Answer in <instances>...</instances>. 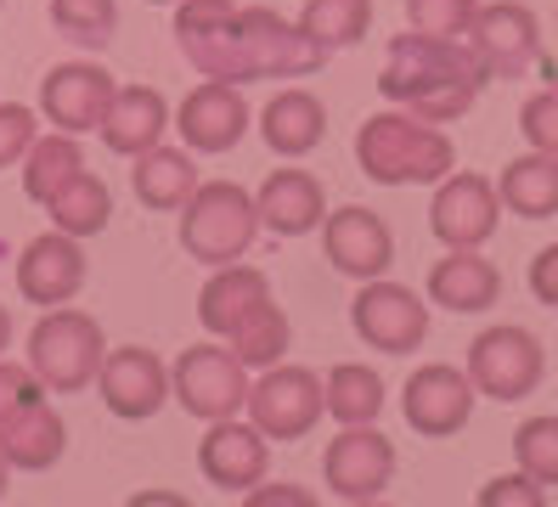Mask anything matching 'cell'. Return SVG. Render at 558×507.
I'll list each match as a JSON object with an SVG mask.
<instances>
[{
	"label": "cell",
	"mask_w": 558,
	"mask_h": 507,
	"mask_svg": "<svg viewBox=\"0 0 558 507\" xmlns=\"http://www.w3.org/2000/svg\"><path fill=\"white\" fill-rule=\"evenodd\" d=\"M423 293H429V304H440V311L480 316L502 299V270L480 249H446V259L429 265V288Z\"/></svg>",
	"instance_id": "cell-23"
},
{
	"label": "cell",
	"mask_w": 558,
	"mask_h": 507,
	"mask_svg": "<svg viewBox=\"0 0 558 507\" xmlns=\"http://www.w3.org/2000/svg\"><path fill=\"white\" fill-rule=\"evenodd\" d=\"M254 209H259V231L305 237V231H322L327 220V192L311 169H271L266 186L254 192Z\"/></svg>",
	"instance_id": "cell-21"
},
{
	"label": "cell",
	"mask_w": 558,
	"mask_h": 507,
	"mask_svg": "<svg viewBox=\"0 0 558 507\" xmlns=\"http://www.w3.org/2000/svg\"><path fill=\"white\" fill-rule=\"evenodd\" d=\"M85 169V147H80V135L69 130H51V135H35V147L23 153V192L46 209V197L62 192L74 176Z\"/></svg>",
	"instance_id": "cell-30"
},
{
	"label": "cell",
	"mask_w": 558,
	"mask_h": 507,
	"mask_svg": "<svg viewBox=\"0 0 558 507\" xmlns=\"http://www.w3.org/2000/svg\"><path fill=\"white\" fill-rule=\"evenodd\" d=\"M474 502L480 507H542L547 502V485L519 468V473H497V480H485Z\"/></svg>",
	"instance_id": "cell-39"
},
{
	"label": "cell",
	"mask_w": 558,
	"mask_h": 507,
	"mask_svg": "<svg viewBox=\"0 0 558 507\" xmlns=\"http://www.w3.org/2000/svg\"><path fill=\"white\" fill-rule=\"evenodd\" d=\"M248 124H254V113H248V101H243V85H232V80L192 85L186 101L175 108V130H181L186 153H204V158L232 153L243 135H248Z\"/></svg>",
	"instance_id": "cell-16"
},
{
	"label": "cell",
	"mask_w": 558,
	"mask_h": 507,
	"mask_svg": "<svg viewBox=\"0 0 558 507\" xmlns=\"http://www.w3.org/2000/svg\"><path fill=\"white\" fill-rule=\"evenodd\" d=\"M513 457L519 468L542 485H558V418H524L519 434H513Z\"/></svg>",
	"instance_id": "cell-35"
},
{
	"label": "cell",
	"mask_w": 558,
	"mask_h": 507,
	"mask_svg": "<svg viewBox=\"0 0 558 507\" xmlns=\"http://www.w3.org/2000/svg\"><path fill=\"white\" fill-rule=\"evenodd\" d=\"M40 395H46V384L35 378V372H28V361L17 366V361L0 355V428H7V423L23 412V406L40 400Z\"/></svg>",
	"instance_id": "cell-40"
},
{
	"label": "cell",
	"mask_w": 558,
	"mask_h": 507,
	"mask_svg": "<svg viewBox=\"0 0 558 507\" xmlns=\"http://www.w3.org/2000/svg\"><path fill=\"white\" fill-rule=\"evenodd\" d=\"M259 135H266V147L277 158H305L322 147V135H327V108H322V96L305 90V85H288L266 101V113H259Z\"/></svg>",
	"instance_id": "cell-24"
},
{
	"label": "cell",
	"mask_w": 558,
	"mask_h": 507,
	"mask_svg": "<svg viewBox=\"0 0 558 507\" xmlns=\"http://www.w3.org/2000/svg\"><path fill=\"white\" fill-rule=\"evenodd\" d=\"M519 130H524V142H531L536 153L558 158V90H536L531 101L519 108Z\"/></svg>",
	"instance_id": "cell-38"
},
{
	"label": "cell",
	"mask_w": 558,
	"mask_h": 507,
	"mask_svg": "<svg viewBox=\"0 0 558 507\" xmlns=\"http://www.w3.org/2000/svg\"><path fill=\"white\" fill-rule=\"evenodd\" d=\"M7 350H12V311L0 304V355H7Z\"/></svg>",
	"instance_id": "cell-44"
},
{
	"label": "cell",
	"mask_w": 558,
	"mask_h": 507,
	"mask_svg": "<svg viewBox=\"0 0 558 507\" xmlns=\"http://www.w3.org/2000/svg\"><path fill=\"white\" fill-rule=\"evenodd\" d=\"M96 389H102V406L124 423H147L163 412L170 400V366H163L153 350L142 345H119L102 355V372H96Z\"/></svg>",
	"instance_id": "cell-18"
},
{
	"label": "cell",
	"mask_w": 558,
	"mask_h": 507,
	"mask_svg": "<svg viewBox=\"0 0 558 507\" xmlns=\"http://www.w3.org/2000/svg\"><path fill=\"white\" fill-rule=\"evenodd\" d=\"M542 80L558 90V51H553V57H542Z\"/></svg>",
	"instance_id": "cell-45"
},
{
	"label": "cell",
	"mask_w": 558,
	"mask_h": 507,
	"mask_svg": "<svg viewBox=\"0 0 558 507\" xmlns=\"http://www.w3.org/2000/svg\"><path fill=\"white\" fill-rule=\"evenodd\" d=\"M497 197L519 220H553L558 215V158H547L536 147L524 158H508L497 176Z\"/></svg>",
	"instance_id": "cell-28"
},
{
	"label": "cell",
	"mask_w": 558,
	"mask_h": 507,
	"mask_svg": "<svg viewBox=\"0 0 558 507\" xmlns=\"http://www.w3.org/2000/svg\"><path fill=\"white\" fill-rule=\"evenodd\" d=\"M198 473H204L215 491L243 496V491H254V485L271 473V439L259 434L254 423L220 418V423H209V434L198 439Z\"/></svg>",
	"instance_id": "cell-19"
},
{
	"label": "cell",
	"mask_w": 558,
	"mask_h": 507,
	"mask_svg": "<svg viewBox=\"0 0 558 507\" xmlns=\"http://www.w3.org/2000/svg\"><path fill=\"white\" fill-rule=\"evenodd\" d=\"M259 299H271V277L259 265H243V259L215 265V277L198 293V322H204V333L226 338L238 327V316H248Z\"/></svg>",
	"instance_id": "cell-27"
},
{
	"label": "cell",
	"mask_w": 558,
	"mask_h": 507,
	"mask_svg": "<svg viewBox=\"0 0 558 507\" xmlns=\"http://www.w3.org/2000/svg\"><path fill=\"white\" fill-rule=\"evenodd\" d=\"M531 293L547 304V311H558V243L536 249V259H531Z\"/></svg>",
	"instance_id": "cell-41"
},
{
	"label": "cell",
	"mask_w": 558,
	"mask_h": 507,
	"mask_svg": "<svg viewBox=\"0 0 558 507\" xmlns=\"http://www.w3.org/2000/svg\"><path fill=\"white\" fill-rule=\"evenodd\" d=\"M243 46L254 62V80H305L316 68H327V46L300 23H288L271 7H243Z\"/></svg>",
	"instance_id": "cell-15"
},
{
	"label": "cell",
	"mask_w": 558,
	"mask_h": 507,
	"mask_svg": "<svg viewBox=\"0 0 558 507\" xmlns=\"http://www.w3.org/2000/svg\"><path fill=\"white\" fill-rule=\"evenodd\" d=\"M85 288V249L69 231H40L35 243L17 254V293L40 311H57V304H74Z\"/></svg>",
	"instance_id": "cell-20"
},
{
	"label": "cell",
	"mask_w": 558,
	"mask_h": 507,
	"mask_svg": "<svg viewBox=\"0 0 558 507\" xmlns=\"http://www.w3.org/2000/svg\"><path fill=\"white\" fill-rule=\"evenodd\" d=\"M113 90H119V80L102 62H57L40 80V119L69 135H90V130H102Z\"/></svg>",
	"instance_id": "cell-17"
},
{
	"label": "cell",
	"mask_w": 558,
	"mask_h": 507,
	"mask_svg": "<svg viewBox=\"0 0 558 507\" xmlns=\"http://www.w3.org/2000/svg\"><path fill=\"white\" fill-rule=\"evenodd\" d=\"M542 372H547V355H542V338L531 327H485L474 345H469V378L485 400H524V395H536L542 384Z\"/></svg>",
	"instance_id": "cell-10"
},
{
	"label": "cell",
	"mask_w": 558,
	"mask_h": 507,
	"mask_svg": "<svg viewBox=\"0 0 558 507\" xmlns=\"http://www.w3.org/2000/svg\"><path fill=\"white\" fill-rule=\"evenodd\" d=\"M248 423L266 434V439H305L322 418H327V395H322V378L311 366H293V361H277L266 366L259 378L248 384Z\"/></svg>",
	"instance_id": "cell-7"
},
{
	"label": "cell",
	"mask_w": 558,
	"mask_h": 507,
	"mask_svg": "<svg viewBox=\"0 0 558 507\" xmlns=\"http://www.w3.org/2000/svg\"><path fill=\"white\" fill-rule=\"evenodd\" d=\"M355 164L373 186H435L457 169V147L440 124L389 108L355 130Z\"/></svg>",
	"instance_id": "cell-2"
},
{
	"label": "cell",
	"mask_w": 558,
	"mask_h": 507,
	"mask_svg": "<svg viewBox=\"0 0 558 507\" xmlns=\"http://www.w3.org/2000/svg\"><path fill=\"white\" fill-rule=\"evenodd\" d=\"M7 485H12V462L0 457V496H7Z\"/></svg>",
	"instance_id": "cell-46"
},
{
	"label": "cell",
	"mask_w": 558,
	"mask_h": 507,
	"mask_svg": "<svg viewBox=\"0 0 558 507\" xmlns=\"http://www.w3.org/2000/svg\"><path fill=\"white\" fill-rule=\"evenodd\" d=\"M322 395H327V418L333 423H378L384 412V378L361 361H339L327 372Z\"/></svg>",
	"instance_id": "cell-32"
},
{
	"label": "cell",
	"mask_w": 558,
	"mask_h": 507,
	"mask_svg": "<svg viewBox=\"0 0 558 507\" xmlns=\"http://www.w3.org/2000/svg\"><path fill=\"white\" fill-rule=\"evenodd\" d=\"M243 502L248 507H316V491H305V485H266V480H259L254 491H243Z\"/></svg>",
	"instance_id": "cell-42"
},
{
	"label": "cell",
	"mask_w": 558,
	"mask_h": 507,
	"mask_svg": "<svg viewBox=\"0 0 558 507\" xmlns=\"http://www.w3.org/2000/svg\"><path fill=\"white\" fill-rule=\"evenodd\" d=\"M480 0H407V23L429 40H463Z\"/></svg>",
	"instance_id": "cell-36"
},
{
	"label": "cell",
	"mask_w": 558,
	"mask_h": 507,
	"mask_svg": "<svg viewBox=\"0 0 558 507\" xmlns=\"http://www.w3.org/2000/svg\"><path fill=\"white\" fill-rule=\"evenodd\" d=\"M226 345H232V355H238L248 372H266V366H277V361L288 355L293 327H288V316H282L277 299H259L248 316H238V327L226 333Z\"/></svg>",
	"instance_id": "cell-31"
},
{
	"label": "cell",
	"mask_w": 558,
	"mask_h": 507,
	"mask_svg": "<svg viewBox=\"0 0 558 507\" xmlns=\"http://www.w3.org/2000/svg\"><path fill=\"white\" fill-rule=\"evenodd\" d=\"M350 327H355V338L367 350L412 355L423 338H429V293L417 299V288H407V282L373 277V282H361L355 299H350Z\"/></svg>",
	"instance_id": "cell-8"
},
{
	"label": "cell",
	"mask_w": 558,
	"mask_h": 507,
	"mask_svg": "<svg viewBox=\"0 0 558 507\" xmlns=\"http://www.w3.org/2000/svg\"><path fill=\"white\" fill-rule=\"evenodd\" d=\"M378 90L389 108H407L429 124H451L463 119L480 90H485V68L469 51V40H429V34H396L384 57Z\"/></svg>",
	"instance_id": "cell-1"
},
{
	"label": "cell",
	"mask_w": 558,
	"mask_h": 507,
	"mask_svg": "<svg viewBox=\"0 0 558 507\" xmlns=\"http://www.w3.org/2000/svg\"><path fill=\"white\" fill-rule=\"evenodd\" d=\"M46 17H51V28L62 34V40H74L80 51H108L113 28H119L113 0H51Z\"/></svg>",
	"instance_id": "cell-33"
},
{
	"label": "cell",
	"mask_w": 558,
	"mask_h": 507,
	"mask_svg": "<svg viewBox=\"0 0 558 507\" xmlns=\"http://www.w3.org/2000/svg\"><path fill=\"white\" fill-rule=\"evenodd\" d=\"M322 480L339 502H378L396 485V439L378 423H339L322 451Z\"/></svg>",
	"instance_id": "cell-9"
},
{
	"label": "cell",
	"mask_w": 558,
	"mask_h": 507,
	"mask_svg": "<svg viewBox=\"0 0 558 507\" xmlns=\"http://www.w3.org/2000/svg\"><path fill=\"white\" fill-rule=\"evenodd\" d=\"M130 507H181V496H170V491H142V496H130Z\"/></svg>",
	"instance_id": "cell-43"
},
{
	"label": "cell",
	"mask_w": 558,
	"mask_h": 507,
	"mask_svg": "<svg viewBox=\"0 0 558 507\" xmlns=\"http://www.w3.org/2000/svg\"><path fill=\"white\" fill-rule=\"evenodd\" d=\"M300 28L316 34L327 51H344L373 28V0H305Z\"/></svg>",
	"instance_id": "cell-34"
},
{
	"label": "cell",
	"mask_w": 558,
	"mask_h": 507,
	"mask_svg": "<svg viewBox=\"0 0 558 507\" xmlns=\"http://www.w3.org/2000/svg\"><path fill=\"white\" fill-rule=\"evenodd\" d=\"M62 451H69V428H62L57 406L40 395L0 428V457L12 462V473H46Z\"/></svg>",
	"instance_id": "cell-25"
},
{
	"label": "cell",
	"mask_w": 558,
	"mask_h": 507,
	"mask_svg": "<svg viewBox=\"0 0 558 507\" xmlns=\"http://www.w3.org/2000/svg\"><path fill=\"white\" fill-rule=\"evenodd\" d=\"M102 355H108L102 322L90 311H74V304H57L28 327V372L46 384V395L90 389L96 372H102Z\"/></svg>",
	"instance_id": "cell-3"
},
{
	"label": "cell",
	"mask_w": 558,
	"mask_h": 507,
	"mask_svg": "<svg viewBox=\"0 0 558 507\" xmlns=\"http://www.w3.org/2000/svg\"><path fill=\"white\" fill-rule=\"evenodd\" d=\"M198 153H186V147H147L142 158H130L136 169H130V192H136L147 209L158 215H181V203L198 192V164H192Z\"/></svg>",
	"instance_id": "cell-26"
},
{
	"label": "cell",
	"mask_w": 558,
	"mask_h": 507,
	"mask_svg": "<svg viewBox=\"0 0 558 507\" xmlns=\"http://www.w3.org/2000/svg\"><path fill=\"white\" fill-rule=\"evenodd\" d=\"M248 366L232 355V345H186L170 366V400L186 418L198 423H220L238 418L248 406Z\"/></svg>",
	"instance_id": "cell-6"
},
{
	"label": "cell",
	"mask_w": 558,
	"mask_h": 507,
	"mask_svg": "<svg viewBox=\"0 0 558 507\" xmlns=\"http://www.w3.org/2000/svg\"><path fill=\"white\" fill-rule=\"evenodd\" d=\"M175 124V113H170V101H163V90L158 85H119L113 90V108H108V119H102V147L108 153H119V158H142L147 147H158L163 142V130Z\"/></svg>",
	"instance_id": "cell-22"
},
{
	"label": "cell",
	"mask_w": 558,
	"mask_h": 507,
	"mask_svg": "<svg viewBox=\"0 0 558 507\" xmlns=\"http://www.w3.org/2000/svg\"><path fill=\"white\" fill-rule=\"evenodd\" d=\"M322 254L339 277L373 282V277H389V265H396V231L367 203H344V209L322 220Z\"/></svg>",
	"instance_id": "cell-14"
},
{
	"label": "cell",
	"mask_w": 558,
	"mask_h": 507,
	"mask_svg": "<svg viewBox=\"0 0 558 507\" xmlns=\"http://www.w3.org/2000/svg\"><path fill=\"white\" fill-rule=\"evenodd\" d=\"M153 7H175V0H153Z\"/></svg>",
	"instance_id": "cell-47"
},
{
	"label": "cell",
	"mask_w": 558,
	"mask_h": 507,
	"mask_svg": "<svg viewBox=\"0 0 558 507\" xmlns=\"http://www.w3.org/2000/svg\"><path fill=\"white\" fill-rule=\"evenodd\" d=\"M474 378H469V366H451V361H429V366H417L407 389H401V418L423 434V439H451V434H463L469 418H474Z\"/></svg>",
	"instance_id": "cell-12"
},
{
	"label": "cell",
	"mask_w": 558,
	"mask_h": 507,
	"mask_svg": "<svg viewBox=\"0 0 558 507\" xmlns=\"http://www.w3.org/2000/svg\"><path fill=\"white\" fill-rule=\"evenodd\" d=\"M46 215H51L57 231H69V237H80V243H85V237H102V231H108V220H113V192H108L102 176L80 169L69 186L46 197Z\"/></svg>",
	"instance_id": "cell-29"
},
{
	"label": "cell",
	"mask_w": 558,
	"mask_h": 507,
	"mask_svg": "<svg viewBox=\"0 0 558 507\" xmlns=\"http://www.w3.org/2000/svg\"><path fill=\"white\" fill-rule=\"evenodd\" d=\"M238 12H243L238 0H175V46L204 80H232V85L254 80Z\"/></svg>",
	"instance_id": "cell-5"
},
{
	"label": "cell",
	"mask_w": 558,
	"mask_h": 507,
	"mask_svg": "<svg viewBox=\"0 0 558 507\" xmlns=\"http://www.w3.org/2000/svg\"><path fill=\"white\" fill-rule=\"evenodd\" d=\"M181 249L198 259V265H232L254 249L259 237V209H254V192H243L238 181H198L181 203Z\"/></svg>",
	"instance_id": "cell-4"
},
{
	"label": "cell",
	"mask_w": 558,
	"mask_h": 507,
	"mask_svg": "<svg viewBox=\"0 0 558 507\" xmlns=\"http://www.w3.org/2000/svg\"><path fill=\"white\" fill-rule=\"evenodd\" d=\"M463 40L480 57L485 80H519L542 62V23L524 0H490V7H480Z\"/></svg>",
	"instance_id": "cell-11"
},
{
	"label": "cell",
	"mask_w": 558,
	"mask_h": 507,
	"mask_svg": "<svg viewBox=\"0 0 558 507\" xmlns=\"http://www.w3.org/2000/svg\"><path fill=\"white\" fill-rule=\"evenodd\" d=\"M502 226V197L497 181L469 176V169H451L446 181H435L429 197V231L446 249H485Z\"/></svg>",
	"instance_id": "cell-13"
},
{
	"label": "cell",
	"mask_w": 558,
	"mask_h": 507,
	"mask_svg": "<svg viewBox=\"0 0 558 507\" xmlns=\"http://www.w3.org/2000/svg\"><path fill=\"white\" fill-rule=\"evenodd\" d=\"M40 135V113L23 108V101H0V169L23 164V153L35 147Z\"/></svg>",
	"instance_id": "cell-37"
}]
</instances>
